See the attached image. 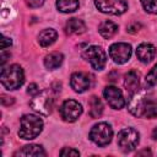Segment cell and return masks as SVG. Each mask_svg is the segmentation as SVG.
Here are the masks:
<instances>
[{"mask_svg": "<svg viewBox=\"0 0 157 157\" xmlns=\"http://www.w3.org/2000/svg\"><path fill=\"white\" fill-rule=\"evenodd\" d=\"M129 110L135 117L153 119L157 118V99L145 93H134L129 101Z\"/></svg>", "mask_w": 157, "mask_h": 157, "instance_id": "obj_1", "label": "cell"}, {"mask_svg": "<svg viewBox=\"0 0 157 157\" xmlns=\"http://www.w3.org/2000/svg\"><path fill=\"white\" fill-rule=\"evenodd\" d=\"M0 81H1V85L6 90L20 88L25 82V75H23L22 67L17 64L10 65L9 67H2L1 75H0Z\"/></svg>", "mask_w": 157, "mask_h": 157, "instance_id": "obj_2", "label": "cell"}, {"mask_svg": "<svg viewBox=\"0 0 157 157\" xmlns=\"http://www.w3.org/2000/svg\"><path fill=\"white\" fill-rule=\"evenodd\" d=\"M43 129V120L33 114H26L21 118V126L18 130V136L23 140L36 139Z\"/></svg>", "mask_w": 157, "mask_h": 157, "instance_id": "obj_3", "label": "cell"}, {"mask_svg": "<svg viewBox=\"0 0 157 157\" xmlns=\"http://www.w3.org/2000/svg\"><path fill=\"white\" fill-rule=\"evenodd\" d=\"M54 104V97H53V90H45L39 92L38 94L33 96V99L31 101V107L37 113L47 117L52 113Z\"/></svg>", "mask_w": 157, "mask_h": 157, "instance_id": "obj_4", "label": "cell"}, {"mask_svg": "<svg viewBox=\"0 0 157 157\" xmlns=\"http://www.w3.org/2000/svg\"><path fill=\"white\" fill-rule=\"evenodd\" d=\"M139 132L132 129V128H125L121 129L118 132V137H117V144L120 147L121 151L124 152H130L132 151L137 144H139Z\"/></svg>", "mask_w": 157, "mask_h": 157, "instance_id": "obj_5", "label": "cell"}, {"mask_svg": "<svg viewBox=\"0 0 157 157\" xmlns=\"http://www.w3.org/2000/svg\"><path fill=\"white\" fill-rule=\"evenodd\" d=\"M112 136H113L112 126L107 123H98L90 131V139L101 147L108 145L112 140Z\"/></svg>", "mask_w": 157, "mask_h": 157, "instance_id": "obj_6", "label": "cell"}, {"mask_svg": "<svg viewBox=\"0 0 157 157\" xmlns=\"http://www.w3.org/2000/svg\"><path fill=\"white\" fill-rule=\"evenodd\" d=\"M82 56L90 63V65L94 69V70H103L105 64H107V55H105V52L101 48V47H97V45H92V47H88Z\"/></svg>", "mask_w": 157, "mask_h": 157, "instance_id": "obj_7", "label": "cell"}, {"mask_svg": "<svg viewBox=\"0 0 157 157\" xmlns=\"http://www.w3.org/2000/svg\"><path fill=\"white\" fill-rule=\"evenodd\" d=\"M96 7L108 15H121L128 10L125 0H94Z\"/></svg>", "mask_w": 157, "mask_h": 157, "instance_id": "obj_8", "label": "cell"}, {"mask_svg": "<svg viewBox=\"0 0 157 157\" xmlns=\"http://www.w3.org/2000/svg\"><path fill=\"white\" fill-rule=\"evenodd\" d=\"M60 114L65 121L72 123L82 114V105L74 99H66L60 107Z\"/></svg>", "mask_w": 157, "mask_h": 157, "instance_id": "obj_9", "label": "cell"}, {"mask_svg": "<svg viewBox=\"0 0 157 157\" xmlns=\"http://www.w3.org/2000/svg\"><path fill=\"white\" fill-rule=\"evenodd\" d=\"M109 56L114 63L124 64L131 56V45L128 43H114L109 48Z\"/></svg>", "mask_w": 157, "mask_h": 157, "instance_id": "obj_10", "label": "cell"}, {"mask_svg": "<svg viewBox=\"0 0 157 157\" xmlns=\"http://www.w3.org/2000/svg\"><path fill=\"white\" fill-rule=\"evenodd\" d=\"M104 98L113 109H121L125 105V99L121 91L115 86H107L103 91Z\"/></svg>", "mask_w": 157, "mask_h": 157, "instance_id": "obj_11", "label": "cell"}, {"mask_svg": "<svg viewBox=\"0 0 157 157\" xmlns=\"http://www.w3.org/2000/svg\"><path fill=\"white\" fill-rule=\"evenodd\" d=\"M70 85L75 92L82 93L87 91L91 86V78L85 72H74L70 78Z\"/></svg>", "mask_w": 157, "mask_h": 157, "instance_id": "obj_12", "label": "cell"}, {"mask_svg": "<svg viewBox=\"0 0 157 157\" xmlns=\"http://www.w3.org/2000/svg\"><path fill=\"white\" fill-rule=\"evenodd\" d=\"M156 54H157V49L150 43H141L136 49L137 59L142 63H150Z\"/></svg>", "mask_w": 157, "mask_h": 157, "instance_id": "obj_13", "label": "cell"}, {"mask_svg": "<svg viewBox=\"0 0 157 157\" xmlns=\"http://www.w3.org/2000/svg\"><path fill=\"white\" fill-rule=\"evenodd\" d=\"M139 85H140V78H139V74L136 71L130 70L129 72L125 74V76H124V86H125L126 91L130 93V96L139 91Z\"/></svg>", "mask_w": 157, "mask_h": 157, "instance_id": "obj_14", "label": "cell"}, {"mask_svg": "<svg viewBox=\"0 0 157 157\" xmlns=\"http://www.w3.org/2000/svg\"><path fill=\"white\" fill-rule=\"evenodd\" d=\"M66 33L67 34H82L86 32V25L82 20L78 18H70L66 22Z\"/></svg>", "mask_w": 157, "mask_h": 157, "instance_id": "obj_15", "label": "cell"}, {"mask_svg": "<svg viewBox=\"0 0 157 157\" xmlns=\"http://www.w3.org/2000/svg\"><path fill=\"white\" fill-rule=\"evenodd\" d=\"M56 37H58L56 31H54L52 28H47V29H43L39 33L38 42H39V44L42 47H49V45H52L56 40Z\"/></svg>", "mask_w": 157, "mask_h": 157, "instance_id": "obj_16", "label": "cell"}, {"mask_svg": "<svg viewBox=\"0 0 157 157\" xmlns=\"http://www.w3.org/2000/svg\"><path fill=\"white\" fill-rule=\"evenodd\" d=\"M63 60H64V56L61 53L59 52H53L50 54H48L45 58H44V65L47 69L49 70H54V69H58L61 64H63Z\"/></svg>", "mask_w": 157, "mask_h": 157, "instance_id": "obj_17", "label": "cell"}, {"mask_svg": "<svg viewBox=\"0 0 157 157\" xmlns=\"http://www.w3.org/2000/svg\"><path fill=\"white\" fill-rule=\"evenodd\" d=\"M98 32L103 38H112L118 32V26L112 21H103L98 26Z\"/></svg>", "mask_w": 157, "mask_h": 157, "instance_id": "obj_18", "label": "cell"}, {"mask_svg": "<svg viewBox=\"0 0 157 157\" xmlns=\"http://www.w3.org/2000/svg\"><path fill=\"white\" fill-rule=\"evenodd\" d=\"M45 151L39 145H27L22 150L17 151L15 156H45Z\"/></svg>", "mask_w": 157, "mask_h": 157, "instance_id": "obj_19", "label": "cell"}, {"mask_svg": "<svg viewBox=\"0 0 157 157\" xmlns=\"http://www.w3.org/2000/svg\"><path fill=\"white\" fill-rule=\"evenodd\" d=\"M56 7L60 12L71 13L78 9V0H56Z\"/></svg>", "mask_w": 157, "mask_h": 157, "instance_id": "obj_20", "label": "cell"}, {"mask_svg": "<svg viewBox=\"0 0 157 157\" xmlns=\"http://www.w3.org/2000/svg\"><path fill=\"white\" fill-rule=\"evenodd\" d=\"M88 105H90V115L92 118H99L103 113V104L101 102V99L97 96H92L88 101Z\"/></svg>", "mask_w": 157, "mask_h": 157, "instance_id": "obj_21", "label": "cell"}, {"mask_svg": "<svg viewBox=\"0 0 157 157\" xmlns=\"http://www.w3.org/2000/svg\"><path fill=\"white\" fill-rule=\"evenodd\" d=\"M145 82H146L147 87H152V86H155L157 83V64L148 71V74L146 75Z\"/></svg>", "mask_w": 157, "mask_h": 157, "instance_id": "obj_22", "label": "cell"}, {"mask_svg": "<svg viewBox=\"0 0 157 157\" xmlns=\"http://www.w3.org/2000/svg\"><path fill=\"white\" fill-rule=\"evenodd\" d=\"M141 4L148 13H157V0H141Z\"/></svg>", "mask_w": 157, "mask_h": 157, "instance_id": "obj_23", "label": "cell"}, {"mask_svg": "<svg viewBox=\"0 0 157 157\" xmlns=\"http://www.w3.org/2000/svg\"><path fill=\"white\" fill-rule=\"evenodd\" d=\"M60 156L65 157V156H80V152L77 150H74V148H70V147H65L60 151Z\"/></svg>", "mask_w": 157, "mask_h": 157, "instance_id": "obj_24", "label": "cell"}, {"mask_svg": "<svg viewBox=\"0 0 157 157\" xmlns=\"http://www.w3.org/2000/svg\"><path fill=\"white\" fill-rule=\"evenodd\" d=\"M0 99H1V104L5 105V107H9V105L15 103V99L12 97H10V96H6V94H1Z\"/></svg>", "mask_w": 157, "mask_h": 157, "instance_id": "obj_25", "label": "cell"}, {"mask_svg": "<svg viewBox=\"0 0 157 157\" xmlns=\"http://www.w3.org/2000/svg\"><path fill=\"white\" fill-rule=\"evenodd\" d=\"M27 93L31 94V96H36V94H38V93H39V88H38V86H37L36 83H31V85L28 86V88H27Z\"/></svg>", "mask_w": 157, "mask_h": 157, "instance_id": "obj_26", "label": "cell"}, {"mask_svg": "<svg viewBox=\"0 0 157 157\" xmlns=\"http://www.w3.org/2000/svg\"><path fill=\"white\" fill-rule=\"evenodd\" d=\"M43 2H44V0H26V4L29 7H39L43 5Z\"/></svg>", "mask_w": 157, "mask_h": 157, "instance_id": "obj_27", "label": "cell"}, {"mask_svg": "<svg viewBox=\"0 0 157 157\" xmlns=\"http://www.w3.org/2000/svg\"><path fill=\"white\" fill-rule=\"evenodd\" d=\"M11 45V39L10 38H7V37H2V43H1V49L2 50H5L7 47H10Z\"/></svg>", "mask_w": 157, "mask_h": 157, "instance_id": "obj_28", "label": "cell"}, {"mask_svg": "<svg viewBox=\"0 0 157 157\" xmlns=\"http://www.w3.org/2000/svg\"><path fill=\"white\" fill-rule=\"evenodd\" d=\"M139 28H140V25H139V23H134V25H131V26L128 27V32H130V33H135V32L139 31Z\"/></svg>", "mask_w": 157, "mask_h": 157, "instance_id": "obj_29", "label": "cell"}, {"mask_svg": "<svg viewBox=\"0 0 157 157\" xmlns=\"http://www.w3.org/2000/svg\"><path fill=\"white\" fill-rule=\"evenodd\" d=\"M137 155H151V151L150 150H144L141 152H137Z\"/></svg>", "mask_w": 157, "mask_h": 157, "instance_id": "obj_30", "label": "cell"}, {"mask_svg": "<svg viewBox=\"0 0 157 157\" xmlns=\"http://www.w3.org/2000/svg\"><path fill=\"white\" fill-rule=\"evenodd\" d=\"M153 137H155V139H157V128L153 130Z\"/></svg>", "mask_w": 157, "mask_h": 157, "instance_id": "obj_31", "label": "cell"}]
</instances>
